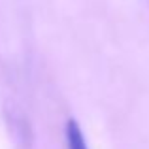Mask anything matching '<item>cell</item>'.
<instances>
[{"label":"cell","mask_w":149,"mask_h":149,"mask_svg":"<svg viewBox=\"0 0 149 149\" xmlns=\"http://www.w3.org/2000/svg\"><path fill=\"white\" fill-rule=\"evenodd\" d=\"M66 146L68 149H89L81 127L77 125L76 119H68V123H66Z\"/></svg>","instance_id":"1"}]
</instances>
